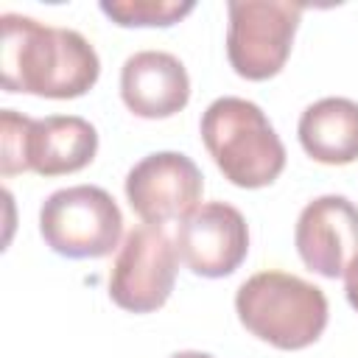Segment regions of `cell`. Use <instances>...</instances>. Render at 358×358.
Listing matches in <instances>:
<instances>
[{
    "instance_id": "ba28073f",
    "label": "cell",
    "mask_w": 358,
    "mask_h": 358,
    "mask_svg": "<svg viewBox=\"0 0 358 358\" xmlns=\"http://www.w3.org/2000/svg\"><path fill=\"white\" fill-rule=\"evenodd\" d=\"M176 252L199 277L232 274L249 252V227L238 207L227 201L199 204L182 218L176 232Z\"/></svg>"
},
{
    "instance_id": "5bb4252c",
    "label": "cell",
    "mask_w": 358,
    "mask_h": 358,
    "mask_svg": "<svg viewBox=\"0 0 358 358\" xmlns=\"http://www.w3.org/2000/svg\"><path fill=\"white\" fill-rule=\"evenodd\" d=\"M31 117L3 109L0 112V173L14 176L25 168V131H28Z\"/></svg>"
},
{
    "instance_id": "7c38bea8",
    "label": "cell",
    "mask_w": 358,
    "mask_h": 358,
    "mask_svg": "<svg viewBox=\"0 0 358 358\" xmlns=\"http://www.w3.org/2000/svg\"><path fill=\"white\" fill-rule=\"evenodd\" d=\"M308 157L322 165H350L358 159V103L350 98H322L310 103L296 126Z\"/></svg>"
},
{
    "instance_id": "6da1fadb",
    "label": "cell",
    "mask_w": 358,
    "mask_h": 358,
    "mask_svg": "<svg viewBox=\"0 0 358 358\" xmlns=\"http://www.w3.org/2000/svg\"><path fill=\"white\" fill-rule=\"evenodd\" d=\"M0 22V70L6 92L64 101L84 95L98 81V53L78 31L42 25L34 17L11 11H6Z\"/></svg>"
},
{
    "instance_id": "52a82bcc",
    "label": "cell",
    "mask_w": 358,
    "mask_h": 358,
    "mask_svg": "<svg viewBox=\"0 0 358 358\" xmlns=\"http://www.w3.org/2000/svg\"><path fill=\"white\" fill-rule=\"evenodd\" d=\"M204 176L199 165L179 151H157L143 157L126 176V199L145 221L162 227L182 221L199 207Z\"/></svg>"
},
{
    "instance_id": "3957f363",
    "label": "cell",
    "mask_w": 358,
    "mask_h": 358,
    "mask_svg": "<svg viewBox=\"0 0 358 358\" xmlns=\"http://www.w3.org/2000/svg\"><path fill=\"white\" fill-rule=\"evenodd\" d=\"M241 324L277 350H302L327 327V296L319 285L285 274L257 271L235 294Z\"/></svg>"
},
{
    "instance_id": "9a60e30c",
    "label": "cell",
    "mask_w": 358,
    "mask_h": 358,
    "mask_svg": "<svg viewBox=\"0 0 358 358\" xmlns=\"http://www.w3.org/2000/svg\"><path fill=\"white\" fill-rule=\"evenodd\" d=\"M344 291H347V299L350 305L358 310V257L350 263V268L344 271Z\"/></svg>"
},
{
    "instance_id": "30bf717a",
    "label": "cell",
    "mask_w": 358,
    "mask_h": 358,
    "mask_svg": "<svg viewBox=\"0 0 358 358\" xmlns=\"http://www.w3.org/2000/svg\"><path fill=\"white\" fill-rule=\"evenodd\" d=\"M120 95L137 117L159 120L185 109L190 98V78L173 53L140 50L123 62Z\"/></svg>"
},
{
    "instance_id": "2e32d148",
    "label": "cell",
    "mask_w": 358,
    "mask_h": 358,
    "mask_svg": "<svg viewBox=\"0 0 358 358\" xmlns=\"http://www.w3.org/2000/svg\"><path fill=\"white\" fill-rule=\"evenodd\" d=\"M171 358H213L210 352H199V350H185V352H173Z\"/></svg>"
},
{
    "instance_id": "8992f818",
    "label": "cell",
    "mask_w": 358,
    "mask_h": 358,
    "mask_svg": "<svg viewBox=\"0 0 358 358\" xmlns=\"http://www.w3.org/2000/svg\"><path fill=\"white\" fill-rule=\"evenodd\" d=\"M176 282V246L157 224L134 227L112 263L109 296L129 313H151L162 308Z\"/></svg>"
},
{
    "instance_id": "4fadbf2b",
    "label": "cell",
    "mask_w": 358,
    "mask_h": 358,
    "mask_svg": "<svg viewBox=\"0 0 358 358\" xmlns=\"http://www.w3.org/2000/svg\"><path fill=\"white\" fill-rule=\"evenodd\" d=\"M193 8V0H101V11L123 28H168Z\"/></svg>"
},
{
    "instance_id": "9c48e42d",
    "label": "cell",
    "mask_w": 358,
    "mask_h": 358,
    "mask_svg": "<svg viewBox=\"0 0 358 358\" xmlns=\"http://www.w3.org/2000/svg\"><path fill=\"white\" fill-rule=\"evenodd\" d=\"M294 243L302 263L322 277H344L358 257V207L338 193L308 201L296 218Z\"/></svg>"
},
{
    "instance_id": "8fae6325",
    "label": "cell",
    "mask_w": 358,
    "mask_h": 358,
    "mask_svg": "<svg viewBox=\"0 0 358 358\" xmlns=\"http://www.w3.org/2000/svg\"><path fill=\"white\" fill-rule=\"evenodd\" d=\"M98 151V131L78 115H48L28 123L25 168L42 176L81 171Z\"/></svg>"
},
{
    "instance_id": "5b68a950",
    "label": "cell",
    "mask_w": 358,
    "mask_h": 358,
    "mask_svg": "<svg viewBox=\"0 0 358 358\" xmlns=\"http://www.w3.org/2000/svg\"><path fill=\"white\" fill-rule=\"evenodd\" d=\"M302 8L291 0H229L227 56L232 70L249 81L277 76L291 53Z\"/></svg>"
},
{
    "instance_id": "7a4b0ae2",
    "label": "cell",
    "mask_w": 358,
    "mask_h": 358,
    "mask_svg": "<svg viewBox=\"0 0 358 358\" xmlns=\"http://www.w3.org/2000/svg\"><path fill=\"white\" fill-rule=\"evenodd\" d=\"M201 140L224 179L238 187H266L285 168V145L255 101L215 98L201 115Z\"/></svg>"
},
{
    "instance_id": "277c9868",
    "label": "cell",
    "mask_w": 358,
    "mask_h": 358,
    "mask_svg": "<svg viewBox=\"0 0 358 358\" xmlns=\"http://www.w3.org/2000/svg\"><path fill=\"white\" fill-rule=\"evenodd\" d=\"M39 232L62 257H106L120 243L123 213L103 187L73 185L50 193L42 201Z\"/></svg>"
}]
</instances>
